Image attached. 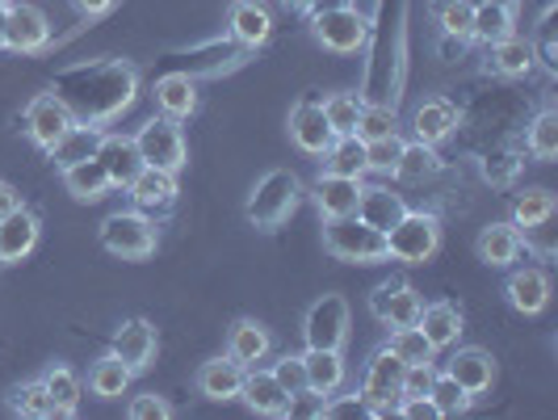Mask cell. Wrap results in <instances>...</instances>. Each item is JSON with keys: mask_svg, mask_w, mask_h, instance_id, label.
Instances as JSON below:
<instances>
[{"mask_svg": "<svg viewBox=\"0 0 558 420\" xmlns=\"http://www.w3.org/2000/svg\"><path fill=\"white\" fill-rule=\"evenodd\" d=\"M51 93L72 110L76 122H84V127H106V122H113L118 113L135 101L140 76L122 59H93V63L63 68L56 76V84H51Z\"/></svg>", "mask_w": 558, "mask_h": 420, "instance_id": "6da1fadb", "label": "cell"}, {"mask_svg": "<svg viewBox=\"0 0 558 420\" xmlns=\"http://www.w3.org/2000/svg\"><path fill=\"white\" fill-rule=\"evenodd\" d=\"M324 249L332 252L336 261H349V265H383V261H391L387 231L369 227L357 215L324 219Z\"/></svg>", "mask_w": 558, "mask_h": 420, "instance_id": "7a4b0ae2", "label": "cell"}, {"mask_svg": "<svg viewBox=\"0 0 558 420\" xmlns=\"http://www.w3.org/2000/svg\"><path fill=\"white\" fill-rule=\"evenodd\" d=\"M299 202H303V181L290 172V168H274V172H265L260 181H256V190L248 197V224L256 231H278L294 211H299Z\"/></svg>", "mask_w": 558, "mask_h": 420, "instance_id": "3957f363", "label": "cell"}, {"mask_svg": "<svg viewBox=\"0 0 558 420\" xmlns=\"http://www.w3.org/2000/svg\"><path fill=\"white\" fill-rule=\"evenodd\" d=\"M387 249L395 261L424 265L441 249V219L433 211H403V219L387 231Z\"/></svg>", "mask_w": 558, "mask_h": 420, "instance_id": "277c9868", "label": "cell"}, {"mask_svg": "<svg viewBox=\"0 0 558 420\" xmlns=\"http://www.w3.org/2000/svg\"><path fill=\"white\" fill-rule=\"evenodd\" d=\"M101 249L118 261H143L156 252V224L143 211H118L101 224Z\"/></svg>", "mask_w": 558, "mask_h": 420, "instance_id": "5b68a950", "label": "cell"}, {"mask_svg": "<svg viewBox=\"0 0 558 420\" xmlns=\"http://www.w3.org/2000/svg\"><path fill=\"white\" fill-rule=\"evenodd\" d=\"M403 370H408V365L399 362L387 345L365 362L362 395H365V404H369V417H399V387H403Z\"/></svg>", "mask_w": 558, "mask_h": 420, "instance_id": "8992f818", "label": "cell"}, {"mask_svg": "<svg viewBox=\"0 0 558 420\" xmlns=\"http://www.w3.org/2000/svg\"><path fill=\"white\" fill-rule=\"evenodd\" d=\"M135 147H140L143 165L165 168V172H181V168H185V156H190L177 118H151V122H143L140 135H135Z\"/></svg>", "mask_w": 558, "mask_h": 420, "instance_id": "52a82bcc", "label": "cell"}, {"mask_svg": "<svg viewBox=\"0 0 558 420\" xmlns=\"http://www.w3.org/2000/svg\"><path fill=\"white\" fill-rule=\"evenodd\" d=\"M311 34H315L319 47H328L336 56H353V51H362V43H365V22L357 9L336 4V9L311 13Z\"/></svg>", "mask_w": 558, "mask_h": 420, "instance_id": "ba28073f", "label": "cell"}, {"mask_svg": "<svg viewBox=\"0 0 558 420\" xmlns=\"http://www.w3.org/2000/svg\"><path fill=\"white\" fill-rule=\"evenodd\" d=\"M303 340H307V349H344V340H349V303L340 295H324L303 320Z\"/></svg>", "mask_w": 558, "mask_h": 420, "instance_id": "9c48e42d", "label": "cell"}, {"mask_svg": "<svg viewBox=\"0 0 558 420\" xmlns=\"http://www.w3.org/2000/svg\"><path fill=\"white\" fill-rule=\"evenodd\" d=\"M51 43V22L38 4H9L4 9V47L17 56H38Z\"/></svg>", "mask_w": 558, "mask_h": 420, "instance_id": "30bf717a", "label": "cell"}, {"mask_svg": "<svg viewBox=\"0 0 558 420\" xmlns=\"http://www.w3.org/2000/svg\"><path fill=\"white\" fill-rule=\"evenodd\" d=\"M72 127H76V118H72V110L59 101L56 93H38V97L26 106V131L43 152H47L56 140H63Z\"/></svg>", "mask_w": 558, "mask_h": 420, "instance_id": "8fae6325", "label": "cell"}, {"mask_svg": "<svg viewBox=\"0 0 558 420\" xmlns=\"http://www.w3.org/2000/svg\"><path fill=\"white\" fill-rule=\"evenodd\" d=\"M420 295L408 286V281H383L374 295H369V311H374V320H383V324H391V328H412L420 320Z\"/></svg>", "mask_w": 558, "mask_h": 420, "instance_id": "7c38bea8", "label": "cell"}, {"mask_svg": "<svg viewBox=\"0 0 558 420\" xmlns=\"http://www.w3.org/2000/svg\"><path fill=\"white\" fill-rule=\"evenodd\" d=\"M97 160L106 168L113 190H126L135 177L143 172V156L135 147V135H101L97 143Z\"/></svg>", "mask_w": 558, "mask_h": 420, "instance_id": "4fadbf2b", "label": "cell"}, {"mask_svg": "<svg viewBox=\"0 0 558 420\" xmlns=\"http://www.w3.org/2000/svg\"><path fill=\"white\" fill-rule=\"evenodd\" d=\"M38 215L26 211V206H17V211H9L4 219H0V265H17V261H26L34 244H38Z\"/></svg>", "mask_w": 558, "mask_h": 420, "instance_id": "5bb4252c", "label": "cell"}, {"mask_svg": "<svg viewBox=\"0 0 558 420\" xmlns=\"http://www.w3.org/2000/svg\"><path fill=\"white\" fill-rule=\"evenodd\" d=\"M240 399L260 417H290V392L274 379V370H244Z\"/></svg>", "mask_w": 558, "mask_h": 420, "instance_id": "9a60e30c", "label": "cell"}, {"mask_svg": "<svg viewBox=\"0 0 558 420\" xmlns=\"http://www.w3.org/2000/svg\"><path fill=\"white\" fill-rule=\"evenodd\" d=\"M290 140L299 143L307 156H324V152H328V143L336 140L332 127H328L324 106H315V101H299V106L290 110Z\"/></svg>", "mask_w": 558, "mask_h": 420, "instance_id": "2e32d148", "label": "cell"}, {"mask_svg": "<svg viewBox=\"0 0 558 420\" xmlns=\"http://www.w3.org/2000/svg\"><path fill=\"white\" fill-rule=\"evenodd\" d=\"M156 328L147 320H126L118 333H113V353L131 365V374H143L147 365L156 362Z\"/></svg>", "mask_w": 558, "mask_h": 420, "instance_id": "e0dca14e", "label": "cell"}, {"mask_svg": "<svg viewBox=\"0 0 558 420\" xmlns=\"http://www.w3.org/2000/svg\"><path fill=\"white\" fill-rule=\"evenodd\" d=\"M126 190H131V197H135V206H140L143 215H165V211H172V202H177V172L143 165V172Z\"/></svg>", "mask_w": 558, "mask_h": 420, "instance_id": "ac0fdd59", "label": "cell"}, {"mask_svg": "<svg viewBox=\"0 0 558 420\" xmlns=\"http://www.w3.org/2000/svg\"><path fill=\"white\" fill-rule=\"evenodd\" d=\"M227 26H231V38H235L244 51H256V47H265V43H269V34H274V17H269V9H265L260 0H235V4H231Z\"/></svg>", "mask_w": 558, "mask_h": 420, "instance_id": "d6986e66", "label": "cell"}, {"mask_svg": "<svg viewBox=\"0 0 558 420\" xmlns=\"http://www.w3.org/2000/svg\"><path fill=\"white\" fill-rule=\"evenodd\" d=\"M357 197H362V181L357 177H336V172H324L315 181V206L324 219H336V215H357Z\"/></svg>", "mask_w": 558, "mask_h": 420, "instance_id": "ffe728a7", "label": "cell"}, {"mask_svg": "<svg viewBox=\"0 0 558 420\" xmlns=\"http://www.w3.org/2000/svg\"><path fill=\"white\" fill-rule=\"evenodd\" d=\"M446 374H453L462 383V392L475 399V395L492 392V383H496V358L487 349H458Z\"/></svg>", "mask_w": 558, "mask_h": 420, "instance_id": "44dd1931", "label": "cell"}, {"mask_svg": "<svg viewBox=\"0 0 558 420\" xmlns=\"http://www.w3.org/2000/svg\"><path fill=\"white\" fill-rule=\"evenodd\" d=\"M416 328L424 333V340L433 345V353L453 349L458 336H462V311L453 308V303H428V308H420Z\"/></svg>", "mask_w": 558, "mask_h": 420, "instance_id": "7402d4cb", "label": "cell"}, {"mask_svg": "<svg viewBox=\"0 0 558 420\" xmlns=\"http://www.w3.org/2000/svg\"><path fill=\"white\" fill-rule=\"evenodd\" d=\"M274 340H269V328L256 324V320H235L231 333H227V358H235L240 365H256L269 358Z\"/></svg>", "mask_w": 558, "mask_h": 420, "instance_id": "603a6c76", "label": "cell"}, {"mask_svg": "<svg viewBox=\"0 0 558 420\" xmlns=\"http://www.w3.org/2000/svg\"><path fill=\"white\" fill-rule=\"evenodd\" d=\"M504 295H508V303L521 311V315H537V311H546V303H550V278L542 269H517L508 278V286H504Z\"/></svg>", "mask_w": 558, "mask_h": 420, "instance_id": "cb8c5ba5", "label": "cell"}, {"mask_svg": "<svg viewBox=\"0 0 558 420\" xmlns=\"http://www.w3.org/2000/svg\"><path fill=\"white\" fill-rule=\"evenodd\" d=\"M240 387H244V365L235 358H215L197 370V392L206 399H240Z\"/></svg>", "mask_w": 558, "mask_h": 420, "instance_id": "d4e9b609", "label": "cell"}, {"mask_svg": "<svg viewBox=\"0 0 558 420\" xmlns=\"http://www.w3.org/2000/svg\"><path fill=\"white\" fill-rule=\"evenodd\" d=\"M403 197L387 190V185H362V197H357V219H365L369 227H378V231H391L399 219H403Z\"/></svg>", "mask_w": 558, "mask_h": 420, "instance_id": "484cf974", "label": "cell"}, {"mask_svg": "<svg viewBox=\"0 0 558 420\" xmlns=\"http://www.w3.org/2000/svg\"><path fill=\"white\" fill-rule=\"evenodd\" d=\"M512 4L508 0H483V4H471V38L478 43H500L512 34Z\"/></svg>", "mask_w": 558, "mask_h": 420, "instance_id": "4316f807", "label": "cell"}, {"mask_svg": "<svg viewBox=\"0 0 558 420\" xmlns=\"http://www.w3.org/2000/svg\"><path fill=\"white\" fill-rule=\"evenodd\" d=\"M156 106L165 110V118H190L197 110V88L190 72H168L156 81Z\"/></svg>", "mask_w": 558, "mask_h": 420, "instance_id": "83f0119b", "label": "cell"}, {"mask_svg": "<svg viewBox=\"0 0 558 420\" xmlns=\"http://www.w3.org/2000/svg\"><path fill=\"white\" fill-rule=\"evenodd\" d=\"M303 374H307L311 392L319 395L340 392V383H344V358H340V349H307L303 353Z\"/></svg>", "mask_w": 558, "mask_h": 420, "instance_id": "f1b7e54d", "label": "cell"}, {"mask_svg": "<svg viewBox=\"0 0 558 420\" xmlns=\"http://www.w3.org/2000/svg\"><path fill=\"white\" fill-rule=\"evenodd\" d=\"M478 261L483 265H512L517 261V252H521V231H517V224H492L478 231Z\"/></svg>", "mask_w": 558, "mask_h": 420, "instance_id": "f546056e", "label": "cell"}, {"mask_svg": "<svg viewBox=\"0 0 558 420\" xmlns=\"http://www.w3.org/2000/svg\"><path fill=\"white\" fill-rule=\"evenodd\" d=\"M412 127H416V140L428 143V147H437L441 140H449L453 131H458V110L441 101V97H433V101H424L412 118Z\"/></svg>", "mask_w": 558, "mask_h": 420, "instance_id": "4dcf8cb0", "label": "cell"}, {"mask_svg": "<svg viewBox=\"0 0 558 420\" xmlns=\"http://www.w3.org/2000/svg\"><path fill=\"white\" fill-rule=\"evenodd\" d=\"M63 185H68V194L76 197V202H97V197H106L113 190L97 156H88V160H81V165L63 168Z\"/></svg>", "mask_w": 558, "mask_h": 420, "instance_id": "1f68e13d", "label": "cell"}, {"mask_svg": "<svg viewBox=\"0 0 558 420\" xmlns=\"http://www.w3.org/2000/svg\"><path fill=\"white\" fill-rule=\"evenodd\" d=\"M97 143H101V131L76 122L63 140H56L51 147H47V156H51L56 168L63 172V168H72V165H81V160H88V156H97Z\"/></svg>", "mask_w": 558, "mask_h": 420, "instance_id": "d6a6232c", "label": "cell"}, {"mask_svg": "<svg viewBox=\"0 0 558 420\" xmlns=\"http://www.w3.org/2000/svg\"><path fill=\"white\" fill-rule=\"evenodd\" d=\"M324 156H328V160H324L328 172H336V177H357V181H362V172H369L362 135H336Z\"/></svg>", "mask_w": 558, "mask_h": 420, "instance_id": "836d02e7", "label": "cell"}, {"mask_svg": "<svg viewBox=\"0 0 558 420\" xmlns=\"http://www.w3.org/2000/svg\"><path fill=\"white\" fill-rule=\"evenodd\" d=\"M131 365L122 362L118 353H106L101 362L88 370V387H93V395H101V399H118V395H126V387H131Z\"/></svg>", "mask_w": 558, "mask_h": 420, "instance_id": "e575fe53", "label": "cell"}, {"mask_svg": "<svg viewBox=\"0 0 558 420\" xmlns=\"http://www.w3.org/2000/svg\"><path fill=\"white\" fill-rule=\"evenodd\" d=\"M441 172V156L428 147V143H403V152H399V160H395V177L399 181H428V177H437Z\"/></svg>", "mask_w": 558, "mask_h": 420, "instance_id": "d590c367", "label": "cell"}, {"mask_svg": "<svg viewBox=\"0 0 558 420\" xmlns=\"http://www.w3.org/2000/svg\"><path fill=\"white\" fill-rule=\"evenodd\" d=\"M533 59H537V47L525 43V38H500V43H492V68L500 72V76H525L533 68Z\"/></svg>", "mask_w": 558, "mask_h": 420, "instance_id": "8d00e7d4", "label": "cell"}, {"mask_svg": "<svg viewBox=\"0 0 558 420\" xmlns=\"http://www.w3.org/2000/svg\"><path fill=\"white\" fill-rule=\"evenodd\" d=\"M43 387H47L51 404H56V417H72V412L81 408V379H76L68 365L47 370V374H43Z\"/></svg>", "mask_w": 558, "mask_h": 420, "instance_id": "74e56055", "label": "cell"}, {"mask_svg": "<svg viewBox=\"0 0 558 420\" xmlns=\"http://www.w3.org/2000/svg\"><path fill=\"white\" fill-rule=\"evenodd\" d=\"M428 399L441 417H462L471 408V395L462 392V383L453 374H433V387H428Z\"/></svg>", "mask_w": 558, "mask_h": 420, "instance_id": "f35d334b", "label": "cell"}, {"mask_svg": "<svg viewBox=\"0 0 558 420\" xmlns=\"http://www.w3.org/2000/svg\"><path fill=\"white\" fill-rule=\"evenodd\" d=\"M550 215H555V194L550 190H525L517 197V211H512L517 227H546Z\"/></svg>", "mask_w": 558, "mask_h": 420, "instance_id": "ab89813d", "label": "cell"}, {"mask_svg": "<svg viewBox=\"0 0 558 420\" xmlns=\"http://www.w3.org/2000/svg\"><path fill=\"white\" fill-rule=\"evenodd\" d=\"M365 101L362 97H353V93H336L324 101V113H328V127H332V135H353L357 131V118H362Z\"/></svg>", "mask_w": 558, "mask_h": 420, "instance_id": "60d3db41", "label": "cell"}, {"mask_svg": "<svg viewBox=\"0 0 558 420\" xmlns=\"http://www.w3.org/2000/svg\"><path fill=\"white\" fill-rule=\"evenodd\" d=\"M387 349H391V353L403 365L433 362V345L424 340V333H420L416 324H412V328H395V333H391V345H387Z\"/></svg>", "mask_w": 558, "mask_h": 420, "instance_id": "b9f144b4", "label": "cell"}, {"mask_svg": "<svg viewBox=\"0 0 558 420\" xmlns=\"http://www.w3.org/2000/svg\"><path fill=\"white\" fill-rule=\"evenodd\" d=\"M530 152L537 156V160H555L558 156V113L555 110H542L537 118H533Z\"/></svg>", "mask_w": 558, "mask_h": 420, "instance_id": "7bdbcfd3", "label": "cell"}, {"mask_svg": "<svg viewBox=\"0 0 558 420\" xmlns=\"http://www.w3.org/2000/svg\"><path fill=\"white\" fill-rule=\"evenodd\" d=\"M9 408L22 412V417H56V404H51V395L43 387V379L38 383H22L13 392V399H9Z\"/></svg>", "mask_w": 558, "mask_h": 420, "instance_id": "ee69618b", "label": "cell"}, {"mask_svg": "<svg viewBox=\"0 0 558 420\" xmlns=\"http://www.w3.org/2000/svg\"><path fill=\"white\" fill-rule=\"evenodd\" d=\"M517 177H521V160H517L512 152H487V156H483V181H487V185L508 190Z\"/></svg>", "mask_w": 558, "mask_h": 420, "instance_id": "f6af8a7d", "label": "cell"}, {"mask_svg": "<svg viewBox=\"0 0 558 420\" xmlns=\"http://www.w3.org/2000/svg\"><path fill=\"white\" fill-rule=\"evenodd\" d=\"M353 135H362L365 143L395 135V110H391V106H365L362 118H357V131H353Z\"/></svg>", "mask_w": 558, "mask_h": 420, "instance_id": "bcb514c9", "label": "cell"}, {"mask_svg": "<svg viewBox=\"0 0 558 420\" xmlns=\"http://www.w3.org/2000/svg\"><path fill=\"white\" fill-rule=\"evenodd\" d=\"M403 152V140L399 135H387V140H369L365 143V160L374 172H395V160Z\"/></svg>", "mask_w": 558, "mask_h": 420, "instance_id": "7dc6e473", "label": "cell"}, {"mask_svg": "<svg viewBox=\"0 0 558 420\" xmlns=\"http://www.w3.org/2000/svg\"><path fill=\"white\" fill-rule=\"evenodd\" d=\"M441 17V29H446V38H471V4H462V0H449L446 9L437 13Z\"/></svg>", "mask_w": 558, "mask_h": 420, "instance_id": "c3c4849f", "label": "cell"}, {"mask_svg": "<svg viewBox=\"0 0 558 420\" xmlns=\"http://www.w3.org/2000/svg\"><path fill=\"white\" fill-rule=\"evenodd\" d=\"M433 362H420V365H408L403 370V387H399V399H420V395H428L433 387Z\"/></svg>", "mask_w": 558, "mask_h": 420, "instance_id": "681fc988", "label": "cell"}, {"mask_svg": "<svg viewBox=\"0 0 558 420\" xmlns=\"http://www.w3.org/2000/svg\"><path fill=\"white\" fill-rule=\"evenodd\" d=\"M274 379H278V383L290 395L303 392V387H307V374H303V358H290V353H286V358H278V362H274Z\"/></svg>", "mask_w": 558, "mask_h": 420, "instance_id": "f907efd6", "label": "cell"}, {"mask_svg": "<svg viewBox=\"0 0 558 420\" xmlns=\"http://www.w3.org/2000/svg\"><path fill=\"white\" fill-rule=\"evenodd\" d=\"M126 412H131V420H168L172 417L168 399H160V395H135Z\"/></svg>", "mask_w": 558, "mask_h": 420, "instance_id": "816d5d0a", "label": "cell"}, {"mask_svg": "<svg viewBox=\"0 0 558 420\" xmlns=\"http://www.w3.org/2000/svg\"><path fill=\"white\" fill-rule=\"evenodd\" d=\"M324 417H328V420H340V417H369V404H365V395L324 399Z\"/></svg>", "mask_w": 558, "mask_h": 420, "instance_id": "f5cc1de1", "label": "cell"}, {"mask_svg": "<svg viewBox=\"0 0 558 420\" xmlns=\"http://www.w3.org/2000/svg\"><path fill=\"white\" fill-rule=\"evenodd\" d=\"M399 417H412V420H441V412L433 408V399H428V395H420V399H399Z\"/></svg>", "mask_w": 558, "mask_h": 420, "instance_id": "db71d44e", "label": "cell"}, {"mask_svg": "<svg viewBox=\"0 0 558 420\" xmlns=\"http://www.w3.org/2000/svg\"><path fill=\"white\" fill-rule=\"evenodd\" d=\"M118 0H76V9H81L84 17H106Z\"/></svg>", "mask_w": 558, "mask_h": 420, "instance_id": "11a10c76", "label": "cell"}, {"mask_svg": "<svg viewBox=\"0 0 558 420\" xmlns=\"http://www.w3.org/2000/svg\"><path fill=\"white\" fill-rule=\"evenodd\" d=\"M17 206H22V194H17L9 181H0V219H4L9 211H17Z\"/></svg>", "mask_w": 558, "mask_h": 420, "instance_id": "9f6ffc18", "label": "cell"}, {"mask_svg": "<svg viewBox=\"0 0 558 420\" xmlns=\"http://www.w3.org/2000/svg\"><path fill=\"white\" fill-rule=\"evenodd\" d=\"M281 4H286V9H294V13H307L315 0H281Z\"/></svg>", "mask_w": 558, "mask_h": 420, "instance_id": "6f0895ef", "label": "cell"}, {"mask_svg": "<svg viewBox=\"0 0 558 420\" xmlns=\"http://www.w3.org/2000/svg\"><path fill=\"white\" fill-rule=\"evenodd\" d=\"M4 9H9V4H0V47H4Z\"/></svg>", "mask_w": 558, "mask_h": 420, "instance_id": "680465c9", "label": "cell"}, {"mask_svg": "<svg viewBox=\"0 0 558 420\" xmlns=\"http://www.w3.org/2000/svg\"><path fill=\"white\" fill-rule=\"evenodd\" d=\"M449 0H433V13H441V9H446Z\"/></svg>", "mask_w": 558, "mask_h": 420, "instance_id": "91938a15", "label": "cell"}, {"mask_svg": "<svg viewBox=\"0 0 558 420\" xmlns=\"http://www.w3.org/2000/svg\"><path fill=\"white\" fill-rule=\"evenodd\" d=\"M462 4H483V0H462Z\"/></svg>", "mask_w": 558, "mask_h": 420, "instance_id": "94428289", "label": "cell"}, {"mask_svg": "<svg viewBox=\"0 0 558 420\" xmlns=\"http://www.w3.org/2000/svg\"><path fill=\"white\" fill-rule=\"evenodd\" d=\"M0 4H13V0H0Z\"/></svg>", "mask_w": 558, "mask_h": 420, "instance_id": "6125c7cd", "label": "cell"}]
</instances>
